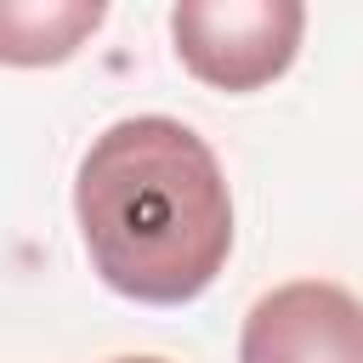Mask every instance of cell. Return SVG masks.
Returning a JSON list of instances; mask_svg holds the SVG:
<instances>
[{"label": "cell", "instance_id": "obj_3", "mask_svg": "<svg viewBox=\"0 0 363 363\" xmlns=\"http://www.w3.org/2000/svg\"><path fill=\"white\" fill-rule=\"evenodd\" d=\"M238 363H363V301L329 278L278 284L244 312Z\"/></svg>", "mask_w": 363, "mask_h": 363}, {"label": "cell", "instance_id": "obj_1", "mask_svg": "<svg viewBox=\"0 0 363 363\" xmlns=\"http://www.w3.org/2000/svg\"><path fill=\"white\" fill-rule=\"evenodd\" d=\"M91 272L142 306L199 301L233 255V193L210 142L170 113H130L91 136L74 170Z\"/></svg>", "mask_w": 363, "mask_h": 363}, {"label": "cell", "instance_id": "obj_2", "mask_svg": "<svg viewBox=\"0 0 363 363\" xmlns=\"http://www.w3.org/2000/svg\"><path fill=\"white\" fill-rule=\"evenodd\" d=\"M306 34V6L295 0H182L170 11L176 57L210 91H261L289 74Z\"/></svg>", "mask_w": 363, "mask_h": 363}, {"label": "cell", "instance_id": "obj_5", "mask_svg": "<svg viewBox=\"0 0 363 363\" xmlns=\"http://www.w3.org/2000/svg\"><path fill=\"white\" fill-rule=\"evenodd\" d=\"M113 363H170V357H113Z\"/></svg>", "mask_w": 363, "mask_h": 363}, {"label": "cell", "instance_id": "obj_4", "mask_svg": "<svg viewBox=\"0 0 363 363\" xmlns=\"http://www.w3.org/2000/svg\"><path fill=\"white\" fill-rule=\"evenodd\" d=\"M102 17H108V6H6L0 11V34H6V45H0V57L11 62V68H34V62H62V57H74L79 51V40L85 34H96L102 28Z\"/></svg>", "mask_w": 363, "mask_h": 363}]
</instances>
